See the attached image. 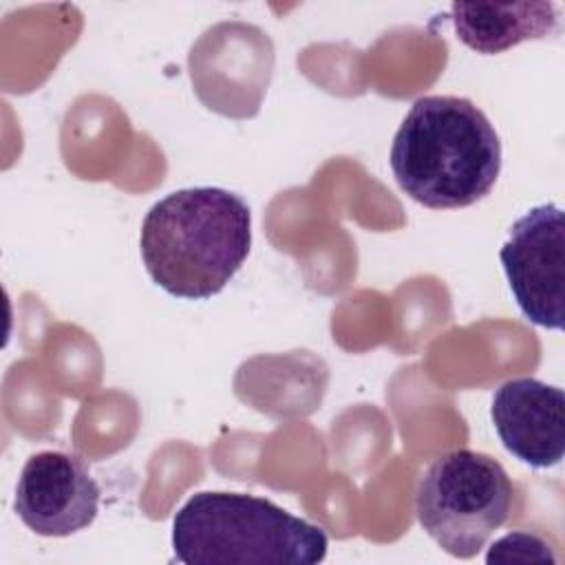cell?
Wrapping results in <instances>:
<instances>
[{"instance_id": "obj_2", "label": "cell", "mask_w": 565, "mask_h": 565, "mask_svg": "<svg viewBox=\"0 0 565 565\" xmlns=\"http://www.w3.org/2000/svg\"><path fill=\"white\" fill-rule=\"evenodd\" d=\"M150 278L170 296L218 294L252 247L249 205L223 188H185L157 201L139 236Z\"/></svg>"}, {"instance_id": "obj_3", "label": "cell", "mask_w": 565, "mask_h": 565, "mask_svg": "<svg viewBox=\"0 0 565 565\" xmlns=\"http://www.w3.org/2000/svg\"><path fill=\"white\" fill-rule=\"evenodd\" d=\"M327 532L243 492H196L174 514L172 552L188 565H313Z\"/></svg>"}, {"instance_id": "obj_9", "label": "cell", "mask_w": 565, "mask_h": 565, "mask_svg": "<svg viewBox=\"0 0 565 565\" xmlns=\"http://www.w3.org/2000/svg\"><path fill=\"white\" fill-rule=\"evenodd\" d=\"M450 20L457 38L481 55L503 53L519 42L539 40L558 29V7L552 2H455Z\"/></svg>"}, {"instance_id": "obj_1", "label": "cell", "mask_w": 565, "mask_h": 565, "mask_svg": "<svg viewBox=\"0 0 565 565\" xmlns=\"http://www.w3.org/2000/svg\"><path fill=\"white\" fill-rule=\"evenodd\" d=\"M391 170L397 185L426 207H468L494 188L501 141L470 99L426 95L411 106L393 137Z\"/></svg>"}, {"instance_id": "obj_6", "label": "cell", "mask_w": 565, "mask_h": 565, "mask_svg": "<svg viewBox=\"0 0 565 565\" xmlns=\"http://www.w3.org/2000/svg\"><path fill=\"white\" fill-rule=\"evenodd\" d=\"M499 258L523 316L539 327L561 331L565 318V216L561 205L543 203L516 218Z\"/></svg>"}, {"instance_id": "obj_8", "label": "cell", "mask_w": 565, "mask_h": 565, "mask_svg": "<svg viewBox=\"0 0 565 565\" xmlns=\"http://www.w3.org/2000/svg\"><path fill=\"white\" fill-rule=\"evenodd\" d=\"M494 430L519 461L552 468L565 452V395L558 386L534 377L503 382L490 406Z\"/></svg>"}, {"instance_id": "obj_10", "label": "cell", "mask_w": 565, "mask_h": 565, "mask_svg": "<svg viewBox=\"0 0 565 565\" xmlns=\"http://www.w3.org/2000/svg\"><path fill=\"white\" fill-rule=\"evenodd\" d=\"M554 550L536 534L512 532L492 543L486 563H556Z\"/></svg>"}, {"instance_id": "obj_5", "label": "cell", "mask_w": 565, "mask_h": 565, "mask_svg": "<svg viewBox=\"0 0 565 565\" xmlns=\"http://www.w3.org/2000/svg\"><path fill=\"white\" fill-rule=\"evenodd\" d=\"M190 77L199 99L225 117L258 113L274 68V44L265 31L245 22H221L190 49Z\"/></svg>"}, {"instance_id": "obj_4", "label": "cell", "mask_w": 565, "mask_h": 565, "mask_svg": "<svg viewBox=\"0 0 565 565\" xmlns=\"http://www.w3.org/2000/svg\"><path fill=\"white\" fill-rule=\"evenodd\" d=\"M514 488L490 455L457 448L422 475L415 512L424 532L450 556L472 558L512 512Z\"/></svg>"}, {"instance_id": "obj_7", "label": "cell", "mask_w": 565, "mask_h": 565, "mask_svg": "<svg viewBox=\"0 0 565 565\" xmlns=\"http://www.w3.org/2000/svg\"><path fill=\"white\" fill-rule=\"evenodd\" d=\"M13 508L31 532L71 536L95 521L99 486L79 457L42 450L26 459L18 477Z\"/></svg>"}]
</instances>
